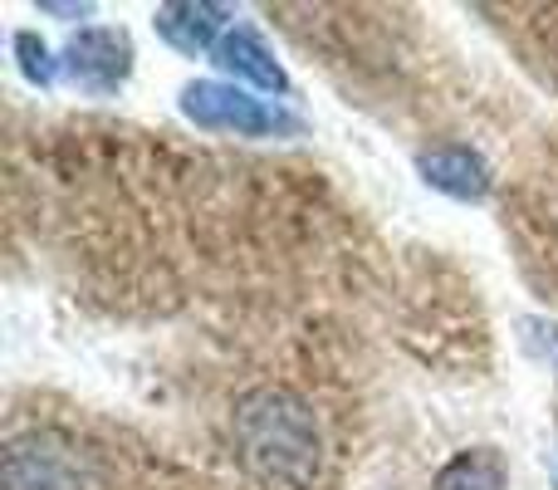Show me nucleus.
<instances>
[{
    "label": "nucleus",
    "instance_id": "nucleus-11",
    "mask_svg": "<svg viewBox=\"0 0 558 490\" xmlns=\"http://www.w3.org/2000/svg\"><path fill=\"white\" fill-rule=\"evenodd\" d=\"M45 15H88V5H54V0H45Z\"/></svg>",
    "mask_w": 558,
    "mask_h": 490
},
{
    "label": "nucleus",
    "instance_id": "nucleus-6",
    "mask_svg": "<svg viewBox=\"0 0 558 490\" xmlns=\"http://www.w3.org/2000/svg\"><path fill=\"white\" fill-rule=\"evenodd\" d=\"M226 20H231V10H226V5H206V0H177V5L157 10L153 25H157V35H162L172 49H182V55H206V49L216 45V35H221Z\"/></svg>",
    "mask_w": 558,
    "mask_h": 490
},
{
    "label": "nucleus",
    "instance_id": "nucleus-1",
    "mask_svg": "<svg viewBox=\"0 0 558 490\" xmlns=\"http://www.w3.org/2000/svg\"><path fill=\"white\" fill-rule=\"evenodd\" d=\"M235 456L270 486H308L318 466L314 413L289 387H255L235 403Z\"/></svg>",
    "mask_w": 558,
    "mask_h": 490
},
{
    "label": "nucleus",
    "instance_id": "nucleus-7",
    "mask_svg": "<svg viewBox=\"0 0 558 490\" xmlns=\"http://www.w3.org/2000/svg\"><path fill=\"white\" fill-rule=\"evenodd\" d=\"M216 64H221L226 74L255 84V88H270V94H284V88H289L284 69L275 64V55L265 49V39L255 35V29H245V25H235L231 35L216 45Z\"/></svg>",
    "mask_w": 558,
    "mask_h": 490
},
{
    "label": "nucleus",
    "instance_id": "nucleus-8",
    "mask_svg": "<svg viewBox=\"0 0 558 490\" xmlns=\"http://www.w3.org/2000/svg\"><path fill=\"white\" fill-rule=\"evenodd\" d=\"M432 490H510V481H505V466L495 452H461L441 466Z\"/></svg>",
    "mask_w": 558,
    "mask_h": 490
},
{
    "label": "nucleus",
    "instance_id": "nucleus-9",
    "mask_svg": "<svg viewBox=\"0 0 558 490\" xmlns=\"http://www.w3.org/2000/svg\"><path fill=\"white\" fill-rule=\"evenodd\" d=\"M15 55H20V69H25L29 84H39V88L54 84V59H49V49L39 45L35 35H15Z\"/></svg>",
    "mask_w": 558,
    "mask_h": 490
},
{
    "label": "nucleus",
    "instance_id": "nucleus-10",
    "mask_svg": "<svg viewBox=\"0 0 558 490\" xmlns=\"http://www.w3.org/2000/svg\"><path fill=\"white\" fill-rule=\"evenodd\" d=\"M524 338H530V348L534 354H544L549 363L558 368V324H544V319H524Z\"/></svg>",
    "mask_w": 558,
    "mask_h": 490
},
{
    "label": "nucleus",
    "instance_id": "nucleus-4",
    "mask_svg": "<svg viewBox=\"0 0 558 490\" xmlns=\"http://www.w3.org/2000/svg\"><path fill=\"white\" fill-rule=\"evenodd\" d=\"M78 452L54 437H29L5 452V490H78Z\"/></svg>",
    "mask_w": 558,
    "mask_h": 490
},
{
    "label": "nucleus",
    "instance_id": "nucleus-3",
    "mask_svg": "<svg viewBox=\"0 0 558 490\" xmlns=\"http://www.w3.org/2000/svg\"><path fill=\"white\" fill-rule=\"evenodd\" d=\"M133 69V39L123 29H78L64 49V74L78 94H113Z\"/></svg>",
    "mask_w": 558,
    "mask_h": 490
},
{
    "label": "nucleus",
    "instance_id": "nucleus-2",
    "mask_svg": "<svg viewBox=\"0 0 558 490\" xmlns=\"http://www.w3.org/2000/svg\"><path fill=\"white\" fill-rule=\"evenodd\" d=\"M182 113L192 118L196 128H211V133H235V138L299 133V118L294 113L265 104V98H251L245 88L216 84V79H202V84H186L182 88Z\"/></svg>",
    "mask_w": 558,
    "mask_h": 490
},
{
    "label": "nucleus",
    "instance_id": "nucleus-5",
    "mask_svg": "<svg viewBox=\"0 0 558 490\" xmlns=\"http://www.w3.org/2000/svg\"><path fill=\"white\" fill-rule=\"evenodd\" d=\"M416 167H422V177L436 192L456 196V202H481V196L490 192V172H485L481 153H471V147H461V143L426 147V153L416 157Z\"/></svg>",
    "mask_w": 558,
    "mask_h": 490
}]
</instances>
